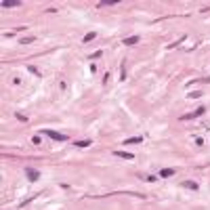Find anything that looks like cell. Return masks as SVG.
<instances>
[{"label": "cell", "instance_id": "ba28073f", "mask_svg": "<svg viewBox=\"0 0 210 210\" xmlns=\"http://www.w3.org/2000/svg\"><path fill=\"white\" fill-rule=\"evenodd\" d=\"M137 42H139V36H128V38H124L126 46H132V44H137Z\"/></svg>", "mask_w": 210, "mask_h": 210}, {"label": "cell", "instance_id": "8992f818", "mask_svg": "<svg viewBox=\"0 0 210 210\" xmlns=\"http://www.w3.org/2000/svg\"><path fill=\"white\" fill-rule=\"evenodd\" d=\"M19 4H21L19 0H2L0 2V6H19Z\"/></svg>", "mask_w": 210, "mask_h": 210}, {"label": "cell", "instance_id": "7a4b0ae2", "mask_svg": "<svg viewBox=\"0 0 210 210\" xmlns=\"http://www.w3.org/2000/svg\"><path fill=\"white\" fill-rule=\"evenodd\" d=\"M25 176H27V181H38L40 179V172L36 168H25Z\"/></svg>", "mask_w": 210, "mask_h": 210}, {"label": "cell", "instance_id": "277c9868", "mask_svg": "<svg viewBox=\"0 0 210 210\" xmlns=\"http://www.w3.org/2000/svg\"><path fill=\"white\" fill-rule=\"evenodd\" d=\"M114 156H118V158H122V160H134V153H128V151H114Z\"/></svg>", "mask_w": 210, "mask_h": 210}, {"label": "cell", "instance_id": "6da1fadb", "mask_svg": "<svg viewBox=\"0 0 210 210\" xmlns=\"http://www.w3.org/2000/svg\"><path fill=\"white\" fill-rule=\"evenodd\" d=\"M42 134L50 137L53 141H67V137H65V134H61V132H57V130H48V128H44V130H42Z\"/></svg>", "mask_w": 210, "mask_h": 210}, {"label": "cell", "instance_id": "9c48e42d", "mask_svg": "<svg viewBox=\"0 0 210 210\" xmlns=\"http://www.w3.org/2000/svg\"><path fill=\"white\" fill-rule=\"evenodd\" d=\"M95 38H97V32H88V34H86V36H84V38H82V42H84V44H86V42L95 40Z\"/></svg>", "mask_w": 210, "mask_h": 210}, {"label": "cell", "instance_id": "4fadbf2b", "mask_svg": "<svg viewBox=\"0 0 210 210\" xmlns=\"http://www.w3.org/2000/svg\"><path fill=\"white\" fill-rule=\"evenodd\" d=\"M30 42H34V38H23V40H21V44H30Z\"/></svg>", "mask_w": 210, "mask_h": 210}, {"label": "cell", "instance_id": "5b68a950", "mask_svg": "<svg viewBox=\"0 0 210 210\" xmlns=\"http://www.w3.org/2000/svg\"><path fill=\"white\" fill-rule=\"evenodd\" d=\"M172 174H174L172 168H162V170H160V176H162V179H170Z\"/></svg>", "mask_w": 210, "mask_h": 210}, {"label": "cell", "instance_id": "30bf717a", "mask_svg": "<svg viewBox=\"0 0 210 210\" xmlns=\"http://www.w3.org/2000/svg\"><path fill=\"white\" fill-rule=\"evenodd\" d=\"M183 187H187V189H193V191H195V189H198V183H195V181H185V183H183Z\"/></svg>", "mask_w": 210, "mask_h": 210}, {"label": "cell", "instance_id": "8fae6325", "mask_svg": "<svg viewBox=\"0 0 210 210\" xmlns=\"http://www.w3.org/2000/svg\"><path fill=\"white\" fill-rule=\"evenodd\" d=\"M90 143H92V141H90V139H86V141H76V147H88V145H90Z\"/></svg>", "mask_w": 210, "mask_h": 210}, {"label": "cell", "instance_id": "52a82bcc", "mask_svg": "<svg viewBox=\"0 0 210 210\" xmlns=\"http://www.w3.org/2000/svg\"><path fill=\"white\" fill-rule=\"evenodd\" d=\"M141 141H143L141 137H132V139H126V141H124V145H139Z\"/></svg>", "mask_w": 210, "mask_h": 210}, {"label": "cell", "instance_id": "7c38bea8", "mask_svg": "<svg viewBox=\"0 0 210 210\" xmlns=\"http://www.w3.org/2000/svg\"><path fill=\"white\" fill-rule=\"evenodd\" d=\"M101 55H103V53H101V50H95V53H92V55H90V57H92V59H97V57H101Z\"/></svg>", "mask_w": 210, "mask_h": 210}, {"label": "cell", "instance_id": "3957f363", "mask_svg": "<svg viewBox=\"0 0 210 210\" xmlns=\"http://www.w3.org/2000/svg\"><path fill=\"white\" fill-rule=\"evenodd\" d=\"M202 114H206V107H198L193 114H187V116H181V120H191V118H198V116H202Z\"/></svg>", "mask_w": 210, "mask_h": 210}]
</instances>
